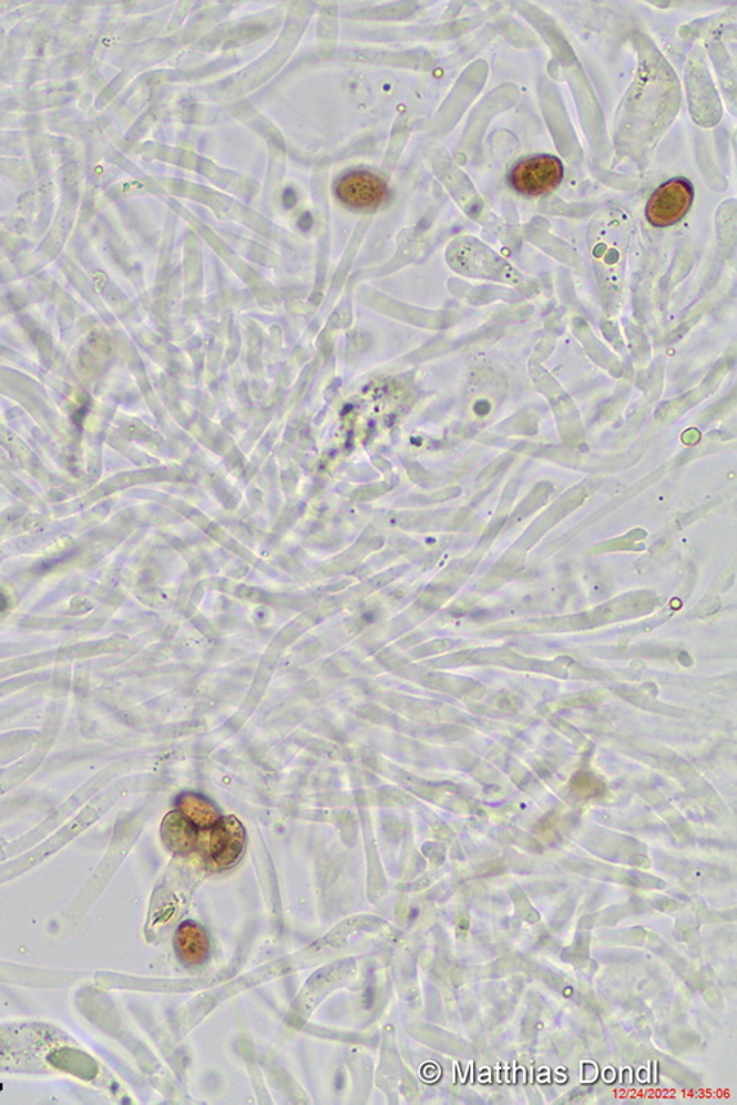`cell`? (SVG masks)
<instances>
[{
    "label": "cell",
    "instance_id": "5b68a950",
    "mask_svg": "<svg viewBox=\"0 0 737 1105\" xmlns=\"http://www.w3.org/2000/svg\"><path fill=\"white\" fill-rule=\"evenodd\" d=\"M161 838L165 847L178 856H186L194 851L198 843V827L183 816L181 811H173L164 817L161 825Z\"/></svg>",
    "mask_w": 737,
    "mask_h": 1105
},
{
    "label": "cell",
    "instance_id": "277c9868",
    "mask_svg": "<svg viewBox=\"0 0 737 1105\" xmlns=\"http://www.w3.org/2000/svg\"><path fill=\"white\" fill-rule=\"evenodd\" d=\"M209 856L217 867L231 868L240 860L247 845L244 826L234 816L221 818L209 829Z\"/></svg>",
    "mask_w": 737,
    "mask_h": 1105
},
{
    "label": "cell",
    "instance_id": "3957f363",
    "mask_svg": "<svg viewBox=\"0 0 737 1105\" xmlns=\"http://www.w3.org/2000/svg\"><path fill=\"white\" fill-rule=\"evenodd\" d=\"M335 194L351 208H375L388 194L387 183L368 172L348 173L339 178Z\"/></svg>",
    "mask_w": 737,
    "mask_h": 1105
},
{
    "label": "cell",
    "instance_id": "8992f818",
    "mask_svg": "<svg viewBox=\"0 0 737 1105\" xmlns=\"http://www.w3.org/2000/svg\"><path fill=\"white\" fill-rule=\"evenodd\" d=\"M174 945L177 955L187 965L204 964L212 951L207 932L195 921H185L181 924L174 938Z\"/></svg>",
    "mask_w": 737,
    "mask_h": 1105
},
{
    "label": "cell",
    "instance_id": "52a82bcc",
    "mask_svg": "<svg viewBox=\"0 0 737 1105\" xmlns=\"http://www.w3.org/2000/svg\"><path fill=\"white\" fill-rule=\"evenodd\" d=\"M178 811L190 818L201 830H209L218 820L217 809L203 796L195 794H183L177 800Z\"/></svg>",
    "mask_w": 737,
    "mask_h": 1105
},
{
    "label": "cell",
    "instance_id": "6da1fadb",
    "mask_svg": "<svg viewBox=\"0 0 737 1105\" xmlns=\"http://www.w3.org/2000/svg\"><path fill=\"white\" fill-rule=\"evenodd\" d=\"M564 178V164L553 155H535L520 161L509 174L518 194L542 196L555 191Z\"/></svg>",
    "mask_w": 737,
    "mask_h": 1105
},
{
    "label": "cell",
    "instance_id": "7a4b0ae2",
    "mask_svg": "<svg viewBox=\"0 0 737 1105\" xmlns=\"http://www.w3.org/2000/svg\"><path fill=\"white\" fill-rule=\"evenodd\" d=\"M694 199V185L687 178L677 177L665 182L647 201V222L655 227L676 225L689 213Z\"/></svg>",
    "mask_w": 737,
    "mask_h": 1105
},
{
    "label": "cell",
    "instance_id": "ba28073f",
    "mask_svg": "<svg viewBox=\"0 0 737 1105\" xmlns=\"http://www.w3.org/2000/svg\"><path fill=\"white\" fill-rule=\"evenodd\" d=\"M4 607H7V601H4V597L0 594V611L4 610Z\"/></svg>",
    "mask_w": 737,
    "mask_h": 1105
}]
</instances>
